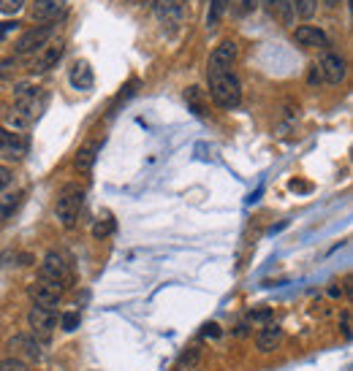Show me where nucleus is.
<instances>
[{"label": "nucleus", "mask_w": 353, "mask_h": 371, "mask_svg": "<svg viewBox=\"0 0 353 371\" xmlns=\"http://www.w3.org/2000/svg\"><path fill=\"white\" fill-rule=\"evenodd\" d=\"M144 3H155V0H144Z\"/></svg>", "instance_id": "37"}, {"label": "nucleus", "mask_w": 353, "mask_h": 371, "mask_svg": "<svg viewBox=\"0 0 353 371\" xmlns=\"http://www.w3.org/2000/svg\"><path fill=\"white\" fill-rule=\"evenodd\" d=\"M68 79H71V87L82 90V93L93 90V84H96V76H93V68H90L87 60H76L71 65V71H68Z\"/></svg>", "instance_id": "14"}, {"label": "nucleus", "mask_w": 353, "mask_h": 371, "mask_svg": "<svg viewBox=\"0 0 353 371\" xmlns=\"http://www.w3.org/2000/svg\"><path fill=\"white\" fill-rule=\"evenodd\" d=\"M57 11V0H36V17H52Z\"/></svg>", "instance_id": "24"}, {"label": "nucleus", "mask_w": 353, "mask_h": 371, "mask_svg": "<svg viewBox=\"0 0 353 371\" xmlns=\"http://www.w3.org/2000/svg\"><path fill=\"white\" fill-rule=\"evenodd\" d=\"M269 11V17H275L283 25H291L294 22V8H291V0H261Z\"/></svg>", "instance_id": "16"}, {"label": "nucleus", "mask_w": 353, "mask_h": 371, "mask_svg": "<svg viewBox=\"0 0 353 371\" xmlns=\"http://www.w3.org/2000/svg\"><path fill=\"white\" fill-rule=\"evenodd\" d=\"M112 233H114V220L112 217H103V220H98V223L93 225V236L96 239H106Z\"/></svg>", "instance_id": "22"}, {"label": "nucleus", "mask_w": 353, "mask_h": 371, "mask_svg": "<svg viewBox=\"0 0 353 371\" xmlns=\"http://www.w3.org/2000/svg\"><path fill=\"white\" fill-rule=\"evenodd\" d=\"M20 27V22H0V41L8 35V33H14Z\"/></svg>", "instance_id": "32"}, {"label": "nucleus", "mask_w": 353, "mask_h": 371, "mask_svg": "<svg viewBox=\"0 0 353 371\" xmlns=\"http://www.w3.org/2000/svg\"><path fill=\"white\" fill-rule=\"evenodd\" d=\"M47 109V93L41 87H33V84H17L14 87V111L20 117H25L27 123L38 120V114Z\"/></svg>", "instance_id": "1"}, {"label": "nucleus", "mask_w": 353, "mask_h": 371, "mask_svg": "<svg viewBox=\"0 0 353 371\" xmlns=\"http://www.w3.org/2000/svg\"><path fill=\"white\" fill-rule=\"evenodd\" d=\"M60 328H63L66 333L76 331V328H79V315H76V312H66V315L60 317Z\"/></svg>", "instance_id": "25"}, {"label": "nucleus", "mask_w": 353, "mask_h": 371, "mask_svg": "<svg viewBox=\"0 0 353 371\" xmlns=\"http://www.w3.org/2000/svg\"><path fill=\"white\" fill-rule=\"evenodd\" d=\"M220 331H218V325L215 322H209V325H204V336H218Z\"/></svg>", "instance_id": "33"}, {"label": "nucleus", "mask_w": 353, "mask_h": 371, "mask_svg": "<svg viewBox=\"0 0 353 371\" xmlns=\"http://www.w3.org/2000/svg\"><path fill=\"white\" fill-rule=\"evenodd\" d=\"M54 309H41V306H33L30 312H27V325L33 328V333H38V336H50L52 328H54Z\"/></svg>", "instance_id": "13"}, {"label": "nucleus", "mask_w": 353, "mask_h": 371, "mask_svg": "<svg viewBox=\"0 0 353 371\" xmlns=\"http://www.w3.org/2000/svg\"><path fill=\"white\" fill-rule=\"evenodd\" d=\"M25 6V0H0V11L3 14H17Z\"/></svg>", "instance_id": "27"}, {"label": "nucleus", "mask_w": 353, "mask_h": 371, "mask_svg": "<svg viewBox=\"0 0 353 371\" xmlns=\"http://www.w3.org/2000/svg\"><path fill=\"white\" fill-rule=\"evenodd\" d=\"M8 349L14 352L11 358H20V361H41V345L33 339V336H14V339H8Z\"/></svg>", "instance_id": "10"}, {"label": "nucleus", "mask_w": 353, "mask_h": 371, "mask_svg": "<svg viewBox=\"0 0 353 371\" xmlns=\"http://www.w3.org/2000/svg\"><path fill=\"white\" fill-rule=\"evenodd\" d=\"M236 44L234 41H223V44H218L215 52L209 54V76L212 74H228L231 71V65L236 63Z\"/></svg>", "instance_id": "9"}, {"label": "nucleus", "mask_w": 353, "mask_h": 371, "mask_svg": "<svg viewBox=\"0 0 353 371\" xmlns=\"http://www.w3.org/2000/svg\"><path fill=\"white\" fill-rule=\"evenodd\" d=\"M324 3H326V6H340L343 0H324Z\"/></svg>", "instance_id": "36"}, {"label": "nucleus", "mask_w": 353, "mask_h": 371, "mask_svg": "<svg viewBox=\"0 0 353 371\" xmlns=\"http://www.w3.org/2000/svg\"><path fill=\"white\" fill-rule=\"evenodd\" d=\"M228 8V0H209V11H206V25L215 27L220 22V17L226 14Z\"/></svg>", "instance_id": "19"}, {"label": "nucleus", "mask_w": 353, "mask_h": 371, "mask_svg": "<svg viewBox=\"0 0 353 371\" xmlns=\"http://www.w3.org/2000/svg\"><path fill=\"white\" fill-rule=\"evenodd\" d=\"M236 3H239L236 11H239V14H248V11H253V8H258L261 0H236Z\"/></svg>", "instance_id": "28"}, {"label": "nucleus", "mask_w": 353, "mask_h": 371, "mask_svg": "<svg viewBox=\"0 0 353 371\" xmlns=\"http://www.w3.org/2000/svg\"><path fill=\"white\" fill-rule=\"evenodd\" d=\"M209 95L220 109H236L242 100V84L231 74H212L209 76Z\"/></svg>", "instance_id": "2"}, {"label": "nucleus", "mask_w": 353, "mask_h": 371, "mask_svg": "<svg viewBox=\"0 0 353 371\" xmlns=\"http://www.w3.org/2000/svg\"><path fill=\"white\" fill-rule=\"evenodd\" d=\"M82 206H84V190L79 184H66L57 196V206H54V214L63 223V228H74Z\"/></svg>", "instance_id": "3"}, {"label": "nucleus", "mask_w": 353, "mask_h": 371, "mask_svg": "<svg viewBox=\"0 0 353 371\" xmlns=\"http://www.w3.org/2000/svg\"><path fill=\"white\" fill-rule=\"evenodd\" d=\"M294 41L304 47V49H324L329 47V35L321 30V27H313V25H302L294 30Z\"/></svg>", "instance_id": "11"}, {"label": "nucleus", "mask_w": 353, "mask_h": 371, "mask_svg": "<svg viewBox=\"0 0 353 371\" xmlns=\"http://www.w3.org/2000/svg\"><path fill=\"white\" fill-rule=\"evenodd\" d=\"M288 187H291V190H299V193H307V190H310V184H304V182H296V179H294V182H291Z\"/></svg>", "instance_id": "34"}, {"label": "nucleus", "mask_w": 353, "mask_h": 371, "mask_svg": "<svg viewBox=\"0 0 353 371\" xmlns=\"http://www.w3.org/2000/svg\"><path fill=\"white\" fill-rule=\"evenodd\" d=\"M250 320L253 322H269L272 320V312H269V309H258V312H253L250 315Z\"/></svg>", "instance_id": "29"}, {"label": "nucleus", "mask_w": 353, "mask_h": 371, "mask_svg": "<svg viewBox=\"0 0 353 371\" xmlns=\"http://www.w3.org/2000/svg\"><path fill=\"white\" fill-rule=\"evenodd\" d=\"M280 342H283V331H280L278 325H269V322H266V325L261 328V333L255 336V347H258L261 352H272Z\"/></svg>", "instance_id": "15"}, {"label": "nucleus", "mask_w": 353, "mask_h": 371, "mask_svg": "<svg viewBox=\"0 0 353 371\" xmlns=\"http://www.w3.org/2000/svg\"><path fill=\"white\" fill-rule=\"evenodd\" d=\"M63 54H66V41H63V38L44 44L41 49L36 52V57H33V71H36V74L52 71V68H54V65L63 60Z\"/></svg>", "instance_id": "5"}, {"label": "nucleus", "mask_w": 353, "mask_h": 371, "mask_svg": "<svg viewBox=\"0 0 353 371\" xmlns=\"http://www.w3.org/2000/svg\"><path fill=\"white\" fill-rule=\"evenodd\" d=\"M25 155H27L25 133H17V130H8V127H0V157H6V160H22Z\"/></svg>", "instance_id": "6"}, {"label": "nucleus", "mask_w": 353, "mask_h": 371, "mask_svg": "<svg viewBox=\"0 0 353 371\" xmlns=\"http://www.w3.org/2000/svg\"><path fill=\"white\" fill-rule=\"evenodd\" d=\"M199 361V352L196 349H190V355H182L179 358V363H176V371H185V369H193V363Z\"/></svg>", "instance_id": "26"}, {"label": "nucleus", "mask_w": 353, "mask_h": 371, "mask_svg": "<svg viewBox=\"0 0 353 371\" xmlns=\"http://www.w3.org/2000/svg\"><path fill=\"white\" fill-rule=\"evenodd\" d=\"M41 279L52 282V285H66L68 282V263L63 260V255L57 252H47L44 260H41Z\"/></svg>", "instance_id": "8"}, {"label": "nucleus", "mask_w": 353, "mask_h": 371, "mask_svg": "<svg viewBox=\"0 0 353 371\" xmlns=\"http://www.w3.org/2000/svg\"><path fill=\"white\" fill-rule=\"evenodd\" d=\"M318 74L329 84H340L345 79V60L340 54H331L329 52V54H324V60L318 63Z\"/></svg>", "instance_id": "12"}, {"label": "nucleus", "mask_w": 353, "mask_h": 371, "mask_svg": "<svg viewBox=\"0 0 353 371\" xmlns=\"http://www.w3.org/2000/svg\"><path fill=\"white\" fill-rule=\"evenodd\" d=\"M343 336L351 339V312H348V309L343 312Z\"/></svg>", "instance_id": "31"}, {"label": "nucleus", "mask_w": 353, "mask_h": 371, "mask_svg": "<svg viewBox=\"0 0 353 371\" xmlns=\"http://www.w3.org/2000/svg\"><path fill=\"white\" fill-rule=\"evenodd\" d=\"M20 203H22V193H17V196H6V198L0 200V217H3V220L11 217V214L17 212Z\"/></svg>", "instance_id": "20"}, {"label": "nucleus", "mask_w": 353, "mask_h": 371, "mask_svg": "<svg viewBox=\"0 0 353 371\" xmlns=\"http://www.w3.org/2000/svg\"><path fill=\"white\" fill-rule=\"evenodd\" d=\"M321 81V74H318V65H313V71H310V84H318Z\"/></svg>", "instance_id": "35"}, {"label": "nucleus", "mask_w": 353, "mask_h": 371, "mask_svg": "<svg viewBox=\"0 0 353 371\" xmlns=\"http://www.w3.org/2000/svg\"><path fill=\"white\" fill-rule=\"evenodd\" d=\"M315 0H291V8H294V14H299L302 19H310L313 14H315Z\"/></svg>", "instance_id": "21"}, {"label": "nucleus", "mask_w": 353, "mask_h": 371, "mask_svg": "<svg viewBox=\"0 0 353 371\" xmlns=\"http://www.w3.org/2000/svg\"><path fill=\"white\" fill-rule=\"evenodd\" d=\"M0 371H30L25 361H20V358H3L0 361Z\"/></svg>", "instance_id": "23"}, {"label": "nucleus", "mask_w": 353, "mask_h": 371, "mask_svg": "<svg viewBox=\"0 0 353 371\" xmlns=\"http://www.w3.org/2000/svg\"><path fill=\"white\" fill-rule=\"evenodd\" d=\"M98 149H101V144H87V147L79 149V152H76V157H74V166H76V168H79V171H90V168L96 166Z\"/></svg>", "instance_id": "18"}, {"label": "nucleus", "mask_w": 353, "mask_h": 371, "mask_svg": "<svg viewBox=\"0 0 353 371\" xmlns=\"http://www.w3.org/2000/svg\"><path fill=\"white\" fill-rule=\"evenodd\" d=\"M185 3H188V0H155L158 17H160L163 22H169V19H179V17H182Z\"/></svg>", "instance_id": "17"}, {"label": "nucleus", "mask_w": 353, "mask_h": 371, "mask_svg": "<svg viewBox=\"0 0 353 371\" xmlns=\"http://www.w3.org/2000/svg\"><path fill=\"white\" fill-rule=\"evenodd\" d=\"M11 179H14V176H11V171H8L6 166H0V193H3V190L11 184Z\"/></svg>", "instance_id": "30"}, {"label": "nucleus", "mask_w": 353, "mask_h": 371, "mask_svg": "<svg viewBox=\"0 0 353 371\" xmlns=\"http://www.w3.org/2000/svg\"><path fill=\"white\" fill-rule=\"evenodd\" d=\"M52 35H54V25H41V27H30L20 35L17 41V54H36L44 44H50Z\"/></svg>", "instance_id": "4"}, {"label": "nucleus", "mask_w": 353, "mask_h": 371, "mask_svg": "<svg viewBox=\"0 0 353 371\" xmlns=\"http://www.w3.org/2000/svg\"><path fill=\"white\" fill-rule=\"evenodd\" d=\"M27 296L33 298V303L41 306V309H54V306L60 303V298H63V287L38 279V282H33V285L27 287Z\"/></svg>", "instance_id": "7"}]
</instances>
